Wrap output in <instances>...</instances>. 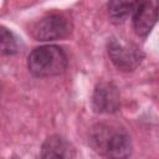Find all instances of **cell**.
Returning <instances> with one entry per match:
<instances>
[{"mask_svg":"<svg viewBox=\"0 0 159 159\" xmlns=\"http://www.w3.org/2000/svg\"><path fill=\"white\" fill-rule=\"evenodd\" d=\"M158 19V2L143 1L138 2L137 9L133 12L134 31L140 37H147L154 27Z\"/></svg>","mask_w":159,"mask_h":159,"instance_id":"8992f818","label":"cell"},{"mask_svg":"<svg viewBox=\"0 0 159 159\" xmlns=\"http://www.w3.org/2000/svg\"><path fill=\"white\" fill-rule=\"evenodd\" d=\"M138 2L130 1H111L108 4V12L112 20L116 24L123 22L128 16L133 15L134 10L137 9Z\"/></svg>","mask_w":159,"mask_h":159,"instance_id":"ba28073f","label":"cell"},{"mask_svg":"<svg viewBox=\"0 0 159 159\" xmlns=\"http://www.w3.org/2000/svg\"><path fill=\"white\" fill-rule=\"evenodd\" d=\"M20 51V41L9 29L0 26V55L10 56Z\"/></svg>","mask_w":159,"mask_h":159,"instance_id":"9c48e42d","label":"cell"},{"mask_svg":"<svg viewBox=\"0 0 159 159\" xmlns=\"http://www.w3.org/2000/svg\"><path fill=\"white\" fill-rule=\"evenodd\" d=\"M107 48L111 61L122 71L135 70L144 57L143 52L137 45L123 42L118 39H111L107 43Z\"/></svg>","mask_w":159,"mask_h":159,"instance_id":"277c9868","label":"cell"},{"mask_svg":"<svg viewBox=\"0 0 159 159\" xmlns=\"http://www.w3.org/2000/svg\"><path fill=\"white\" fill-rule=\"evenodd\" d=\"M76 150L73 145L61 135L48 137L40 153V159H75Z\"/></svg>","mask_w":159,"mask_h":159,"instance_id":"52a82bcc","label":"cell"},{"mask_svg":"<svg viewBox=\"0 0 159 159\" xmlns=\"http://www.w3.org/2000/svg\"><path fill=\"white\" fill-rule=\"evenodd\" d=\"M68 60L62 47L43 45L35 47L27 57L29 71L36 77H52L65 72Z\"/></svg>","mask_w":159,"mask_h":159,"instance_id":"7a4b0ae2","label":"cell"},{"mask_svg":"<svg viewBox=\"0 0 159 159\" xmlns=\"http://www.w3.org/2000/svg\"><path fill=\"white\" fill-rule=\"evenodd\" d=\"M71 21L63 14H47L36 21L31 29V35L39 41L60 40L70 35Z\"/></svg>","mask_w":159,"mask_h":159,"instance_id":"3957f363","label":"cell"},{"mask_svg":"<svg viewBox=\"0 0 159 159\" xmlns=\"http://www.w3.org/2000/svg\"><path fill=\"white\" fill-rule=\"evenodd\" d=\"M92 106L97 113H116L120 106L118 88L112 82L97 84L92 97Z\"/></svg>","mask_w":159,"mask_h":159,"instance_id":"5b68a950","label":"cell"},{"mask_svg":"<svg viewBox=\"0 0 159 159\" xmlns=\"http://www.w3.org/2000/svg\"><path fill=\"white\" fill-rule=\"evenodd\" d=\"M93 149L106 159H127L132 153V140L124 127L116 123H97L89 133Z\"/></svg>","mask_w":159,"mask_h":159,"instance_id":"6da1fadb","label":"cell"}]
</instances>
